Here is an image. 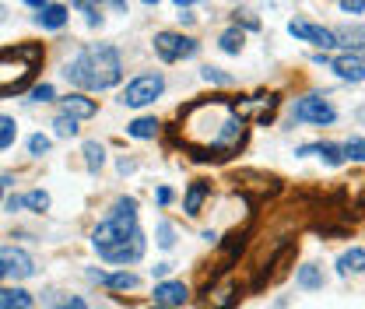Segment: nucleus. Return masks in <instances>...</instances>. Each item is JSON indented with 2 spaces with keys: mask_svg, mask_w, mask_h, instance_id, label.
Returning a JSON list of instances; mask_svg holds the SVG:
<instances>
[{
  "mask_svg": "<svg viewBox=\"0 0 365 309\" xmlns=\"http://www.w3.org/2000/svg\"><path fill=\"white\" fill-rule=\"evenodd\" d=\"M180 141L197 162H225L246 141L242 106L228 95H207L180 109Z\"/></svg>",
  "mask_w": 365,
  "mask_h": 309,
  "instance_id": "1",
  "label": "nucleus"
},
{
  "mask_svg": "<svg viewBox=\"0 0 365 309\" xmlns=\"http://www.w3.org/2000/svg\"><path fill=\"white\" fill-rule=\"evenodd\" d=\"M63 74H67V81L78 85V88L106 91L123 78V64H120V53L109 43H91L63 67Z\"/></svg>",
  "mask_w": 365,
  "mask_h": 309,
  "instance_id": "2",
  "label": "nucleus"
},
{
  "mask_svg": "<svg viewBox=\"0 0 365 309\" xmlns=\"http://www.w3.org/2000/svg\"><path fill=\"white\" fill-rule=\"evenodd\" d=\"M43 60V46L39 43H25L14 49H0V95L25 88V81L32 78V71Z\"/></svg>",
  "mask_w": 365,
  "mask_h": 309,
  "instance_id": "3",
  "label": "nucleus"
},
{
  "mask_svg": "<svg viewBox=\"0 0 365 309\" xmlns=\"http://www.w3.org/2000/svg\"><path fill=\"white\" fill-rule=\"evenodd\" d=\"M137 201L134 197H123V201H116V208H113V218L98 221V228L91 232V243H95V250L98 253H106V250H113V246H120V243H127L137 228Z\"/></svg>",
  "mask_w": 365,
  "mask_h": 309,
  "instance_id": "4",
  "label": "nucleus"
},
{
  "mask_svg": "<svg viewBox=\"0 0 365 309\" xmlns=\"http://www.w3.org/2000/svg\"><path fill=\"white\" fill-rule=\"evenodd\" d=\"M162 91H165V78H162V74H140V78H134V81L123 88L120 102L130 106V109H140V106H151Z\"/></svg>",
  "mask_w": 365,
  "mask_h": 309,
  "instance_id": "5",
  "label": "nucleus"
},
{
  "mask_svg": "<svg viewBox=\"0 0 365 309\" xmlns=\"http://www.w3.org/2000/svg\"><path fill=\"white\" fill-rule=\"evenodd\" d=\"M155 53H158V60L176 64V60L193 56V53H197V43H193L190 36H180V32H158V36H155Z\"/></svg>",
  "mask_w": 365,
  "mask_h": 309,
  "instance_id": "6",
  "label": "nucleus"
},
{
  "mask_svg": "<svg viewBox=\"0 0 365 309\" xmlns=\"http://www.w3.org/2000/svg\"><path fill=\"white\" fill-rule=\"evenodd\" d=\"M295 120L299 123H317V127H323V123H334V106L327 102V98H319V95H306V98H299L295 102Z\"/></svg>",
  "mask_w": 365,
  "mask_h": 309,
  "instance_id": "7",
  "label": "nucleus"
},
{
  "mask_svg": "<svg viewBox=\"0 0 365 309\" xmlns=\"http://www.w3.org/2000/svg\"><path fill=\"white\" fill-rule=\"evenodd\" d=\"M330 67L337 71L341 81H365V49H348V53L334 56Z\"/></svg>",
  "mask_w": 365,
  "mask_h": 309,
  "instance_id": "8",
  "label": "nucleus"
},
{
  "mask_svg": "<svg viewBox=\"0 0 365 309\" xmlns=\"http://www.w3.org/2000/svg\"><path fill=\"white\" fill-rule=\"evenodd\" d=\"M0 267H4V274H7V278H14V281H21V278H32V274H36L32 257H29L25 250H14V246H4V250H0Z\"/></svg>",
  "mask_w": 365,
  "mask_h": 309,
  "instance_id": "9",
  "label": "nucleus"
},
{
  "mask_svg": "<svg viewBox=\"0 0 365 309\" xmlns=\"http://www.w3.org/2000/svg\"><path fill=\"white\" fill-rule=\"evenodd\" d=\"M288 32H292L295 39H302V43L319 46V49L337 46V36H334L330 29H323V25H313V21H288Z\"/></svg>",
  "mask_w": 365,
  "mask_h": 309,
  "instance_id": "10",
  "label": "nucleus"
},
{
  "mask_svg": "<svg viewBox=\"0 0 365 309\" xmlns=\"http://www.w3.org/2000/svg\"><path fill=\"white\" fill-rule=\"evenodd\" d=\"M98 257L109 260V264H134V260L144 257V232H134L127 243H120V246H113V250H106Z\"/></svg>",
  "mask_w": 365,
  "mask_h": 309,
  "instance_id": "11",
  "label": "nucleus"
},
{
  "mask_svg": "<svg viewBox=\"0 0 365 309\" xmlns=\"http://www.w3.org/2000/svg\"><path fill=\"white\" fill-rule=\"evenodd\" d=\"M186 299H190V288H186L182 281H158V285H155V306L176 309V306H182Z\"/></svg>",
  "mask_w": 365,
  "mask_h": 309,
  "instance_id": "12",
  "label": "nucleus"
},
{
  "mask_svg": "<svg viewBox=\"0 0 365 309\" xmlns=\"http://www.w3.org/2000/svg\"><path fill=\"white\" fill-rule=\"evenodd\" d=\"M211 197V183L207 179H197V183H190V190H186V201H182V208H186V215L193 218V215H200V204Z\"/></svg>",
  "mask_w": 365,
  "mask_h": 309,
  "instance_id": "13",
  "label": "nucleus"
},
{
  "mask_svg": "<svg viewBox=\"0 0 365 309\" xmlns=\"http://www.w3.org/2000/svg\"><path fill=\"white\" fill-rule=\"evenodd\" d=\"M299 155H319L327 166H341L348 158L344 148H337V144H306V148H299Z\"/></svg>",
  "mask_w": 365,
  "mask_h": 309,
  "instance_id": "14",
  "label": "nucleus"
},
{
  "mask_svg": "<svg viewBox=\"0 0 365 309\" xmlns=\"http://www.w3.org/2000/svg\"><path fill=\"white\" fill-rule=\"evenodd\" d=\"M337 274H365V250L351 246L348 253L337 257Z\"/></svg>",
  "mask_w": 365,
  "mask_h": 309,
  "instance_id": "15",
  "label": "nucleus"
},
{
  "mask_svg": "<svg viewBox=\"0 0 365 309\" xmlns=\"http://www.w3.org/2000/svg\"><path fill=\"white\" fill-rule=\"evenodd\" d=\"M95 102L91 98H85V95H67L63 98V113L67 116H74V120H88V116H95Z\"/></svg>",
  "mask_w": 365,
  "mask_h": 309,
  "instance_id": "16",
  "label": "nucleus"
},
{
  "mask_svg": "<svg viewBox=\"0 0 365 309\" xmlns=\"http://www.w3.org/2000/svg\"><path fill=\"white\" fill-rule=\"evenodd\" d=\"M36 21H39L43 29H53V32H56V29L67 25V7H63V4H46L43 11L36 14Z\"/></svg>",
  "mask_w": 365,
  "mask_h": 309,
  "instance_id": "17",
  "label": "nucleus"
},
{
  "mask_svg": "<svg viewBox=\"0 0 365 309\" xmlns=\"http://www.w3.org/2000/svg\"><path fill=\"white\" fill-rule=\"evenodd\" d=\"M95 281H102V285H109V288H116V292H127V288H137L140 285V278L130 274V270H120V274H91Z\"/></svg>",
  "mask_w": 365,
  "mask_h": 309,
  "instance_id": "18",
  "label": "nucleus"
},
{
  "mask_svg": "<svg viewBox=\"0 0 365 309\" xmlns=\"http://www.w3.org/2000/svg\"><path fill=\"white\" fill-rule=\"evenodd\" d=\"M32 295L25 288H0V309H29Z\"/></svg>",
  "mask_w": 365,
  "mask_h": 309,
  "instance_id": "19",
  "label": "nucleus"
},
{
  "mask_svg": "<svg viewBox=\"0 0 365 309\" xmlns=\"http://www.w3.org/2000/svg\"><path fill=\"white\" fill-rule=\"evenodd\" d=\"M295 285L299 288H323V270H319L317 264H302L299 267V274H295Z\"/></svg>",
  "mask_w": 365,
  "mask_h": 309,
  "instance_id": "20",
  "label": "nucleus"
},
{
  "mask_svg": "<svg viewBox=\"0 0 365 309\" xmlns=\"http://www.w3.org/2000/svg\"><path fill=\"white\" fill-rule=\"evenodd\" d=\"M127 133L137 137V141H148V137L158 133V120H155V116H140V120H134V123L127 127Z\"/></svg>",
  "mask_w": 365,
  "mask_h": 309,
  "instance_id": "21",
  "label": "nucleus"
},
{
  "mask_svg": "<svg viewBox=\"0 0 365 309\" xmlns=\"http://www.w3.org/2000/svg\"><path fill=\"white\" fill-rule=\"evenodd\" d=\"M53 131H56V137H74V133L81 131V127H78V120H74V116L60 113V116L53 120Z\"/></svg>",
  "mask_w": 365,
  "mask_h": 309,
  "instance_id": "22",
  "label": "nucleus"
},
{
  "mask_svg": "<svg viewBox=\"0 0 365 309\" xmlns=\"http://www.w3.org/2000/svg\"><path fill=\"white\" fill-rule=\"evenodd\" d=\"M85 162H88L91 173H98V169H102V162H106V151H102V144H95V141H88V144H85Z\"/></svg>",
  "mask_w": 365,
  "mask_h": 309,
  "instance_id": "23",
  "label": "nucleus"
},
{
  "mask_svg": "<svg viewBox=\"0 0 365 309\" xmlns=\"http://www.w3.org/2000/svg\"><path fill=\"white\" fill-rule=\"evenodd\" d=\"M14 137H18V123H14L11 116H0V151H4V148H11V144H14Z\"/></svg>",
  "mask_w": 365,
  "mask_h": 309,
  "instance_id": "24",
  "label": "nucleus"
},
{
  "mask_svg": "<svg viewBox=\"0 0 365 309\" xmlns=\"http://www.w3.org/2000/svg\"><path fill=\"white\" fill-rule=\"evenodd\" d=\"M337 36V46H351V49H359V46H365V29H344V32H334Z\"/></svg>",
  "mask_w": 365,
  "mask_h": 309,
  "instance_id": "25",
  "label": "nucleus"
},
{
  "mask_svg": "<svg viewBox=\"0 0 365 309\" xmlns=\"http://www.w3.org/2000/svg\"><path fill=\"white\" fill-rule=\"evenodd\" d=\"M218 43H222L225 53H239V49H242V32H239V29H228V32H222Z\"/></svg>",
  "mask_w": 365,
  "mask_h": 309,
  "instance_id": "26",
  "label": "nucleus"
},
{
  "mask_svg": "<svg viewBox=\"0 0 365 309\" xmlns=\"http://www.w3.org/2000/svg\"><path fill=\"white\" fill-rule=\"evenodd\" d=\"M344 155L355 158V162H365V137H351V141L344 144Z\"/></svg>",
  "mask_w": 365,
  "mask_h": 309,
  "instance_id": "27",
  "label": "nucleus"
},
{
  "mask_svg": "<svg viewBox=\"0 0 365 309\" xmlns=\"http://www.w3.org/2000/svg\"><path fill=\"white\" fill-rule=\"evenodd\" d=\"M25 204H29L32 211H46V208H49V193H46V190H32V193L25 197Z\"/></svg>",
  "mask_w": 365,
  "mask_h": 309,
  "instance_id": "28",
  "label": "nucleus"
},
{
  "mask_svg": "<svg viewBox=\"0 0 365 309\" xmlns=\"http://www.w3.org/2000/svg\"><path fill=\"white\" fill-rule=\"evenodd\" d=\"M242 246H246V232H232V235L225 239V253L228 257H235Z\"/></svg>",
  "mask_w": 365,
  "mask_h": 309,
  "instance_id": "29",
  "label": "nucleus"
},
{
  "mask_svg": "<svg viewBox=\"0 0 365 309\" xmlns=\"http://www.w3.org/2000/svg\"><path fill=\"white\" fill-rule=\"evenodd\" d=\"M173 243H176V239H173V225L162 221V225H158V246H162V250H173Z\"/></svg>",
  "mask_w": 365,
  "mask_h": 309,
  "instance_id": "30",
  "label": "nucleus"
},
{
  "mask_svg": "<svg viewBox=\"0 0 365 309\" xmlns=\"http://www.w3.org/2000/svg\"><path fill=\"white\" fill-rule=\"evenodd\" d=\"M29 151H32V155H46V151H49V137H43V133L29 137Z\"/></svg>",
  "mask_w": 365,
  "mask_h": 309,
  "instance_id": "31",
  "label": "nucleus"
},
{
  "mask_svg": "<svg viewBox=\"0 0 365 309\" xmlns=\"http://www.w3.org/2000/svg\"><path fill=\"white\" fill-rule=\"evenodd\" d=\"M204 81H215V85H232V78L222 74L218 67H204Z\"/></svg>",
  "mask_w": 365,
  "mask_h": 309,
  "instance_id": "32",
  "label": "nucleus"
},
{
  "mask_svg": "<svg viewBox=\"0 0 365 309\" xmlns=\"http://www.w3.org/2000/svg\"><path fill=\"white\" fill-rule=\"evenodd\" d=\"M53 98V85H39V88H32V102H49Z\"/></svg>",
  "mask_w": 365,
  "mask_h": 309,
  "instance_id": "33",
  "label": "nucleus"
},
{
  "mask_svg": "<svg viewBox=\"0 0 365 309\" xmlns=\"http://www.w3.org/2000/svg\"><path fill=\"white\" fill-rule=\"evenodd\" d=\"M341 7H344L348 14H362V11H365V0H341Z\"/></svg>",
  "mask_w": 365,
  "mask_h": 309,
  "instance_id": "34",
  "label": "nucleus"
},
{
  "mask_svg": "<svg viewBox=\"0 0 365 309\" xmlns=\"http://www.w3.org/2000/svg\"><path fill=\"white\" fill-rule=\"evenodd\" d=\"M60 309H88V306H85V299H67Z\"/></svg>",
  "mask_w": 365,
  "mask_h": 309,
  "instance_id": "35",
  "label": "nucleus"
},
{
  "mask_svg": "<svg viewBox=\"0 0 365 309\" xmlns=\"http://www.w3.org/2000/svg\"><path fill=\"white\" fill-rule=\"evenodd\" d=\"M169 201H173V190L162 186V190H158V204H169Z\"/></svg>",
  "mask_w": 365,
  "mask_h": 309,
  "instance_id": "36",
  "label": "nucleus"
},
{
  "mask_svg": "<svg viewBox=\"0 0 365 309\" xmlns=\"http://www.w3.org/2000/svg\"><path fill=\"white\" fill-rule=\"evenodd\" d=\"M21 204H25V197H11V201H7V211H18Z\"/></svg>",
  "mask_w": 365,
  "mask_h": 309,
  "instance_id": "37",
  "label": "nucleus"
},
{
  "mask_svg": "<svg viewBox=\"0 0 365 309\" xmlns=\"http://www.w3.org/2000/svg\"><path fill=\"white\" fill-rule=\"evenodd\" d=\"M169 274V264H155V278H165Z\"/></svg>",
  "mask_w": 365,
  "mask_h": 309,
  "instance_id": "38",
  "label": "nucleus"
},
{
  "mask_svg": "<svg viewBox=\"0 0 365 309\" xmlns=\"http://www.w3.org/2000/svg\"><path fill=\"white\" fill-rule=\"evenodd\" d=\"M98 4H113V7H120V11L127 7V0H98Z\"/></svg>",
  "mask_w": 365,
  "mask_h": 309,
  "instance_id": "39",
  "label": "nucleus"
},
{
  "mask_svg": "<svg viewBox=\"0 0 365 309\" xmlns=\"http://www.w3.org/2000/svg\"><path fill=\"white\" fill-rule=\"evenodd\" d=\"M25 4H29V7H39V11H43V7L49 4V0H25Z\"/></svg>",
  "mask_w": 365,
  "mask_h": 309,
  "instance_id": "40",
  "label": "nucleus"
},
{
  "mask_svg": "<svg viewBox=\"0 0 365 309\" xmlns=\"http://www.w3.org/2000/svg\"><path fill=\"white\" fill-rule=\"evenodd\" d=\"M176 7H190V4H197V0H173Z\"/></svg>",
  "mask_w": 365,
  "mask_h": 309,
  "instance_id": "41",
  "label": "nucleus"
},
{
  "mask_svg": "<svg viewBox=\"0 0 365 309\" xmlns=\"http://www.w3.org/2000/svg\"><path fill=\"white\" fill-rule=\"evenodd\" d=\"M355 116H359V123H365V106H359V113H355Z\"/></svg>",
  "mask_w": 365,
  "mask_h": 309,
  "instance_id": "42",
  "label": "nucleus"
},
{
  "mask_svg": "<svg viewBox=\"0 0 365 309\" xmlns=\"http://www.w3.org/2000/svg\"><path fill=\"white\" fill-rule=\"evenodd\" d=\"M0 278H7V274H4V267H0Z\"/></svg>",
  "mask_w": 365,
  "mask_h": 309,
  "instance_id": "43",
  "label": "nucleus"
},
{
  "mask_svg": "<svg viewBox=\"0 0 365 309\" xmlns=\"http://www.w3.org/2000/svg\"><path fill=\"white\" fill-rule=\"evenodd\" d=\"M0 197H4V183H0Z\"/></svg>",
  "mask_w": 365,
  "mask_h": 309,
  "instance_id": "44",
  "label": "nucleus"
},
{
  "mask_svg": "<svg viewBox=\"0 0 365 309\" xmlns=\"http://www.w3.org/2000/svg\"><path fill=\"white\" fill-rule=\"evenodd\" d=\"M151 309H169V306H151Z\"/></svg>",
  "mask_w": 365,
  "mask_h": 309,
  "instance_id": "45",
  "label": "nucleus"
},
{
  "mask_svg": "<svg viewBox=\"0 0 365 309\" xmlns=\"http://www.w3.org/2000/svg\"><path fill=\"white\" fill-rule=\"evenodd\" d=\"M144 4H158V0H144Z\"/></svg>",
  "mask_w": 365,
  "mask_h": 309,
  "instance_id": "46",
  "label": "nucleus"
}]
</instances>
